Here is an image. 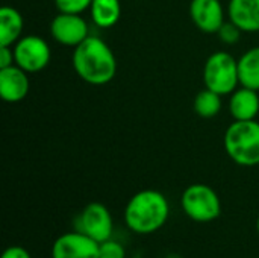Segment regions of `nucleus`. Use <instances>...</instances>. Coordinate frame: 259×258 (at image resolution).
Segmentation results:
<instances>
[{
	"instance_id": "obj_21",
	"label": "nucleus",
	"mask_w": 259,
	"mask_h": 258,
	"mask_svg": "<svg viewBox=\"0 0 259 258\" xmlns=\"http://www.w3.org/2000/svg\"><path fill=\"white\" fill-rule=\"evenodd\" d=\"M15 64L12 46H0V68H6Z\"/></svg>"
},
{
	"instance_id": "obj_1",
	"label": "nucleus",
	"mask_w": 259,
	"mask_h": 258,
	"mask_svg": "<svg viewBox=\"0 0 259 258\" xmlns=\"http://www.w3.org/2000/svg\"><path fill=\"white\" fill-rule=\"evenodd\" d=\"M71 62L76 75L90 85H105L117 73V59L112 49L94 35L74 47Z\"/></svg>"
},
{
	"instance_id": "obj_6",
	"label": "nucleus",
	"mask_w": 259,
	"mask_h": 258,
	"mask_svg": "<svg viewBox=\"0 0 259 258\" xmlns=\"http://www.w3.org/2000/svg\"><path fill=\"white\" fill-rule=\"evenodd\" d=\"M15 64L27 73L44 70L52 58L49 43L39 35H23L14 46Z\"/></svg>"
},
{
	"instance_id": "obj_18",
	"label": "nucleus",
	"mask_w": 259,
	"mask_h": 258,
	"mask_svg": "<svg viewBox=\"0 0 259 258\" xmlns=\"http://www.w3.org/2000/svg\"><path fill=\"white\" fill-rule=\"evenodd\" d=\"M99 258H126L124 246L112 237L99 243Z\"/></svg>"
},
{
	"instance_id": "obj_3",
	"label": "nucleus",
	"mask_w": 259,
	"mask_h": 258,
	"mask_svg": "<svg viewBox=\"0 0 259 258\" xmlns=\"http://www.w3.org/2000/svg\"><path fill=\"white\" fill-rule=\"evenodd\" d=\"M228 157L243 167L259 164V122L234 120L223 137Z\"/></svg>"
},
{
	"instance_id": "obj_11",
	"label": "nucleus",
	"mask_w": 259,
	"mask_h": 258,
	"mask_svg": "<svg viewBox=\"0 0 259 258\" xmlns=\"http://www.w3.org/2000/svg\"><path fill=\"white\" fill-rule=\"evenodd\" d=\"M29 73L17 64L0 68V96L8 103H18L26 99L30 90Z\"/></svg>"
},
{
	"instance_id": "obj_16",
	"label": "nucleus",
	"mask_w": 259,
	"mask_h": 258,
	"mask_svg": "<svg viewBox=\"0 0 259 258\" xmlns=\"http://www.w3.org/2000/svg\"><path fill=\"white\" fill-rule=\"evenodd\" d=\"M240 85L259 91V46L247 49L238 59Z\"/></svg>"
},
{
	"instance_id": "obj_23",
	"label": "nucleus",
	"mask_w": 259,
	"mask_h": 258,
	"mask_svg": "<svg viewBox=\"0 0 259 258\" xmlns=\"http://www.w3.org/2000/svg\"><path fill=\"white\" fill-rule=\"evenodd\" d=\"M256 228H258V234H259V216H258V220H256Z\"/></svg>"
},
{
	"instance_id": "obj_19",
	"label": "nucleus",
	"mask_w": 259,
	"mask_h": 258,
	"mask_svg": "<svg viewBox=\"0 0 259 258\" xmlns=\"http://www.w3.org/2000/svg\"><path fill=\"white\" fill-rule=\"evenodd\" d=\"M93 0H55V6L59 12L82 14L90 9Z\"/></svg>"
},
{
	"instance_id": "obj_5",
	"label": "nucleus",
	"mask_w": 259,
	"mask_h": 258,
	"mask_svg": "<svg viewBox=\"0 0 259 258\" xmlns=\"http://www.w3.org/2000/svg\"><path fill=\"white\" fill-rule=\"evenodd\" d=\"M184 213L194 222L208 224L220 217L222 201L217 192L206 184H191L181 196Z\"/></svg>"
},
{
	"instance_id": "obj_7",
	"label": "nucleus",
	"mask_w": 259,
	"mask_h": 258,
	"mask_svg": "<svg viewBox=\"0 0 259 258\" xmlns=\"http://www.w3.org/2000/svg\"><path fill=\"white\" fill-rule=\"evenodd\" d=\"M76 230L87 234L97 243L112 237L114 220L109 208L102 202H90L76 219Z\"/></svg>"
},
{
	"instance_id": "obj_2",
	"label": "nucleus",
	"mask_w": 259,
	"mask_h": 258,
	"mask_svg": "<svg viewBox=\"0 0 259 258\" xmlns=\"http://www.w3.org/2000/svg\"><path fill=\"white\" fill-rule=\"evenodd\" d=\"M170 217V204L164 193L147 189L135 193L126 204L124 224L135 234H153Z\"/></svg>"
},
{
	"instance_id": "obj_8",
	"label": "nucleus",
	"mask_w": 259,
	"mask_h": 258,
	"mask_svg": "<svg viewBox=\"0 0 259 258\" xmlns=\"http://www.w3.org/2000/svg\"><path fill=\"white\" fill-rule=\"evenodd\" d=\"M50 35L58 44L77 47L90 36V27L80 14L59 12L50 23Z\"/></svg>"
},
{
	"instance_id": "obj_13",
	"label": "nucleus",
	"mask_w": 259,
	"mask_h": 258,
	"mask_svg": "<svg viewBox=\"0 0 259 258\" xmlns=\"http://www.w3.org/2000/svg\"><path fill=\"white\" fill-rule=\"evenodd\" d=\"M228 15L243 32H259V0H229Z\"/></svg>"
},
{
	"instance_id": "obj_14",
	"label": "nucleus",
	"mask_w": 259,
	"mask_h": 258,
	"mask_svg": "<svg viewBox=\"0 0 259 258\" xmlns=\"http://www.w3.org/2000/svg\"><path fill=\"white\" fill-rule=\"evenodd\" d=\"M24 29V18L12 6L0 9V46H14L21 36Z\"/></svg>"
},
{
	"instance_id": "obj_22",
	"label": "nucleus",
	"mask_w": 259,
	"mask_h": 258,
	"mask_svg": "<svg viewBox=\"0 0 259 258\" xmlns=\"http://www.w3.org/2000/svg\"><path fill=\"white\" fill-rule=\"evenodd\" d=\"M2 258H32L29 251L23 246H9L5 249Z\"/></svg>"
},
{
	"instance_id": "obj_12",
	"label": "nucleus",
	"mask_w": 259,
	"mask_h": 258,
	"mask_svg": "<svg viewBox=\"0 0 259 258\" xmlns=\"http://www.w3.org/2000/svg\"><path fill=\"white\" fill-rule=\"evenodd\" d=\"M229 111L234 120H255L259 114L258 91L240 85L231 94Z\"/></svg>"
},
{
	"instance_id": "obj_15",
	"label": "nucleus",
	"mask_w": 259,
	"mask_h": 258,
	"mask_svg": "<svg viewBox=\"0 0 259 258\" xmlns=\"http://www.w3.org/2000/svg\"><path fill=\"white\" fill-rule=\"evenodd\" d=\"M90 15L97 27L109 29L115 26L121 17V3L120 0H93Z\"/></svg>"
},
{
	"instance_id": "obj_10",
	"label": "nucleus",
	"mask_w": 259,
	"mask_h": 258,
	"mask_svg": "<svg viewBox=\"0 0 259 258\" xmlns=\"http://www.w3.org/2000/svg\"><path fill=\"white\" fill-rule=\"evenodd\" d=\"M188 12L194 26L205 33H217L226 21V12L220 0H191Z\"/></svg>"
},
{
	"instance_id": "obj_17",
	"label": "nucleus",
	"mask_w": 259,
	"mask_h": 258,
	"mask_svg": "<svg viewBox=\"0 0 259 258\" xmlns=\"http://www.w3.org/2000/svg\"><path fill=\"white\" fill-rule=\"evenodd\" d=\"M222 97L219 93L209 90V88H203L202 91L197 93V96L194 97L193 106L194 111L199 117L202 119H212L215 117L220 111H222Z\"/></svg>"
},
{
	"instance_id": "obj_9",
	"label": "nucleus",
	"mask_w": 259,
	"mask_h": 258,
	"mask_svg": "<svg viewBox=\"0 0 259 258\" xmlns=\"http://www.w3.org/2000/svg\"><path fill=\"white\" fill-rule=\"evenodd\" d=\"M52 258H99V243L74 230L61 234L53 242Z\"/></svg>"
},
{
	"instance_id": "obj_20",
	"label": "nucleus",
	"mask_w": 259,
	"mask_h": 258,
	"mask_svg": "<svg viewBox=\"0 0 259 258\" xmlns=\"http://www.w3.org/2000/svg\"><path fill=\"white\" fill-rule=\"evenodd\" d=\"M241 33H243V30H241L235 23H232L231 20L225 21L223 26H222V27L219 29V32H217L220 41L225 43V44H229V46H231V44H237V43L240 41Z\"/></svg>"
},
{
	"instance_id": "obj_4",
	"label": "nucleus",
	"mask_w": 259,
	"mask_h": 258,
	"mask_svg": "<svg viewBox=\"0 0 259 258\" xmlns=\"http://www.w3.org/2000/svg\"><path fill=\"white\" fill-rule=\"evenodd\" d=\"M203 84L220 96H231L240 87L238 59L223 50L211 53L203 65Z\"/></svg>"
}]
</instances>
